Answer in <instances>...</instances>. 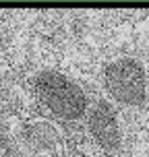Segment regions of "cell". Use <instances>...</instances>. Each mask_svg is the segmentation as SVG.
I'll list each match as a JSON object with an SVG mask.
<instances>
[{
	"instance_id": "obj_3",
	"label": "cell",
	"mask_w": 149,
	"mask_h": 157,
	"mask_svg": "<svg viewBox=\"0 0 149 157\" xmlns=\"http://www.w3.org/2000/svg\"><path fill=\"white\" fill-rule=\"evenodd\" d=\"M87 128L100 147L108 151H114L120 147V141H122L120 124H118V116L116 110L112 108V103L104 101V99L95 103L87 114Z\"/></svg>"
},
{
	"instance_id": "obj_2",
	"label": "cell",
	"mask_w": 149,
	"mask_h": 157,
	"mask_svg": "<svg viewBox=\"0 0 149 157\" xmlns=\"http://www.w3.org/2000/svg\"><path fill=\"white\" fill-rule=\"evenodd\" d=\"M104 85L118 103L141 105L147 95V75L137 58H118L106 66Z\"/></svg>"
},
{
	"instance_id": "obj_1",
	"label": "cell",
	"mask_w": 149,
	"mask_h": 157,
	"mask_svg": "<svg viewBox=\"0 0 149 157\" xmlns=\"http://www.w3.org/2000/svg\"><path fill=\"white\" fill-rule=\"evenodd\" d=\"M33 89L44 108H48L60 120H79L87 110L85 93L64 75L39 72L33 78Z\"/></svg>"
}]
</instances>
